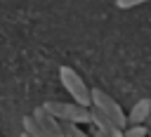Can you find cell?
I'll return each mask as SVG.
<instances>
[{"label":"cell","mask_w":151,"mask_h":137,"mask_svg":"<svg viewBox=\"0 0 151 137\" xmlns=\"http://www.w3.org/2000/svg\"><path fill=\"white\" fill-rule=\"evenodd\" d=\"M61 123V135L64 137H92L90 132H85L80 125H76V123H68V120H59Z\"/></svg>","instance_id":"obj_6"},{"label":"cell","mask_w":151,"mask_h":137,"mask_svg":"<svg viewBox=\"0 0 151 137\" xmlns=\"http://www.w3.org/2000/svg\"><path fill=\"white\" fill-rule=\"evenodd\" d=\"M149 137H151V128H149Z\"/></svg>","instance_id":"obj_12"},{"label":"cell","mask_w":151,"mask_h":137,"mask_svg":"<svg viewBox=\"0 0 151 137\" xmlns=\"http://www.w3.org/2000/svg\"><path fill=\"white\" fill-rule=\"evenodd\" d=\"M146 128H151V111H149V118H146Z\"/></svg>","instance_id":"obj_11"},{"label":"cell","mask_w":151,"mask_h":137,"mask_svg":"<svg viewBox=\"0 0 151 137\" xmlns=\"http://www.w3.org/2000/svg\"><path fill=\"white\" fill-rule=\"evenodd\" d=\"M24 132H26L28 137H47V135L42 132V128L33 120V116H24Z\"/></svg>","instance_id":"obj_7"},{"label":"cell","mask_w":151,"mask_h":137,"mask_svg":"<svg viewBox=\"0 0 151 137\" xmlns=\"http://www.w3.org/2000/svg\"><path fill=\"white\" fill-rule=\"evenodd\" d=\"M59 80L64 85V90L71 94V99L80 106H90V87L85 85V80L76 73V68L71 66H61L59 68Z\"/></svg>","instance_id":"obj_3"},{"label":"cell","mask_w":151,"mask_h":137,"mask_svg":"<svg viewBox=\"0 0 151 137\" xmlns=\"http://www.w3.org/2000/svg\"><path fill=\"white\" fill-rule=\"evenodd\" d=\"M144 2H151V0H116V7L118 9H132V7H139Z\"/></svg>","instance_id":"obj_9"},{"label":"cell","mask_w":151,"mask_h":137,"mask_svg":"<svg viewBox=\"0 0 151 137\" xmlns=\"http://www.w3.org/2000/svg\"><path fill=\"white\" fill-rule=\"evenodd\" d=\"M31 116H33V120L42 128V132H45L47 137H64V135H61V123H59L52 113H47L42 106H38Z\"/></svg>","instance_id":"obj_4"},{"label":"cell","mask_w":151,"mask_h":137,"mask_svg":"<svg viewBox=\"0 0 151 137\" xmlns=\"http://www.w3.org/2000/svg\"><path fill=\"white\" fill-rule=\"evenodd\" d=\"M90 135H92V137H104V135H101V132H97L92 125H90Z\"/></svg>","instance_id":"obj_10"},{"label":"cell","mask_w":151,"mask_h":137,"mask_svg":"<svg viewBox=\"0 0 151 137\" xmlns=\"http://www.w3.org/2000/svg\"><path fill=\"white\" fill-rule=\"evenodd\" d=\"M149 111H151V99H139V102H134V106L130 109V113H125L127 125H146Z\"/></svg>","instance_id":"obj_5"},{"label":"cell","mask_w":151,"mask_h":137,"mask_svg":"<svg viewBox=\"0 0 151 137\" xmlns=\"http://www.w3.org/2000/svg\"><path fill=\"white\" fill-rule=\"evenodd\" d=\"M90 106H94L101 116H106L116 128H125L127 125V118H125V111H123V106L111 97V94H106L104 90H99V87H92L90 90Z\"/></svg>","instance_id":"obj_1"},{"label":"cell","mask_w":151,"mask_h":137,"mask_svg":"<svg viewBox=\"0 0 151 137\" xmlns=\"http://www.w3.org/2000/svg\"><path fill=\"white\" fill-rule=\"evenodd\" d=\"M120 137H149V128L146 125H125Z\"/></svg>","instance_id":"obj_8"},{"label":"cell","mask_w":151,"mask_h":137,"mask_svg":"<svg viewBox=\"0 0 151 137\" xmlns=\"http://www.w3.org/2000/svg\"><path fill=\"white\" fill-rule=\"evenodd\" d=\"M42 109L52 113L57 120H68L76 125H90V106H80L76 102H45Z\"/></svg>","instance_id":"obj_2"}]
</instances>
